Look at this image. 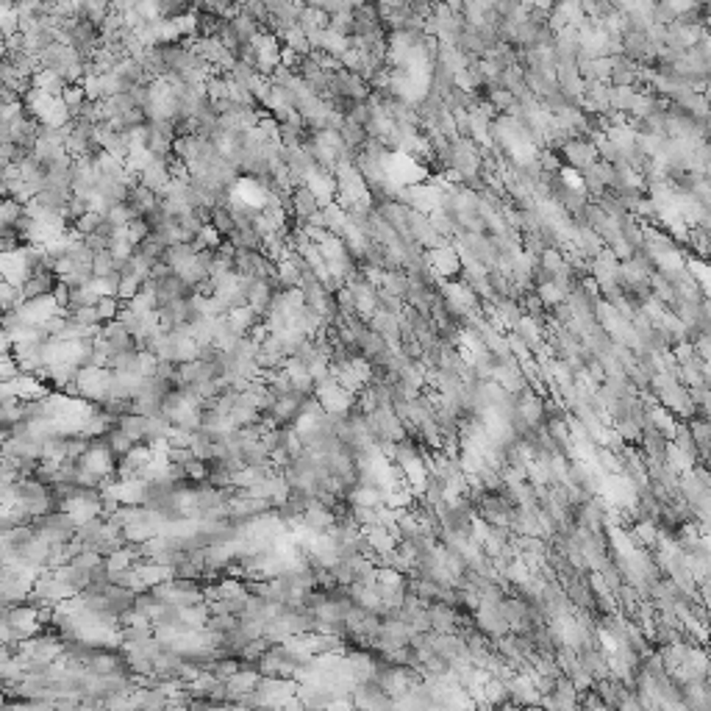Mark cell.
Wrapping results in <instances>:
<instances>
[{
  "mask_svg": "<svg viewBox=\"0 0 711 711\" xmlns=\"http://www.w3.org/2000/svg\"><path fill=\"white\" fill-rule=\"evenodd\" d=\"M258 681H261V675L256 672V667H242V670H236L231 678H226L223 684H226V692H228V706H236L239 697L256 692Z\"/></svg>",
  "mask_w": 711,
  "mask_h": 711,
  "instance_id": "1",
  "label": "cell"
},
{
  "mask_svg": "<svg viewBox=\"0 0 711 711\" xmlns=\"http://www.w3.org/2000/svg\"><path fill=\"white\" fill-rule=\"evenodd\" d=\"M117 428L126 433L133 445H142V442H145V431H148V417L128 414L123 420H117Z\"/></svg>",
  "mask_w": 711,
  "mask_h": 711,
  "instance_id": "2",
  "label": "cell"
},
{
  "mask_svg": "<svg viewBox=\"0 0 711 711\" xmlns=\"http://www.w3.org/2000/svg\"><path fill=\"white\" fill-rule=\"evenodd\" d=\"M208 617H211V611L206 603L201 606H189V609H181V622L189 628V631H203L206 622H208Z\"/></svg>",
  "mask_w": 711,
  "mask_h": 711,
  "instance_id": "3",
  "label": "cell"
},
{
  "mask_svg": "<svg viewBox=\"0 0 711 711\" xmlns=\"http://www.w3.org/2000/svg\"><path fill=\"white\" fill-rule=\"evenodd\" d=\"M120 267H123V264H117L109 251H101V253H95V258H92V276H95V278H109V276L117 273Z\"/></svg>",
  "mask_w": 711,
  "mask_h": 711,
  "instance_id": "4",
  "label": "cell"
},
{
  "mask_svg": "<svg viewBox=\"0 0 711 711\" xmlns=\"http://www.w3.org/2000/svg\"><path fill=\"white\" fill-rule=\"evenodd\" d=\"M101 220H103L101 214H98V211H92V208H89V211H86V214H84V217H78L76 223H73V226H70V231H73V233H78V236H81V239H84V236H92V233H95V231H98V223H101Z\"/></svg>",
  "mask_w": 711,
  "mask_h": 711,
  "instance_id": "5",
  "label": "cell"
},
{
  "mask_svg": "<svg viewBox=\"0 0 711 711\" xmlns=\"http://www.w3.org/2000/svg\"><path fill=\"white\" fill-rule=\"evenodd\" d=\"M95 308H98V317H101V323L106 326V323H114V320H117V311H120V301H117V298H101Z\"/></svg>",
  "mask_w": 711,
  "mask_h": 711,
  "instance_id": "6",
  "label": "cell"
},
{
  "mask_svg": "<svg viewBox=\"0 0 711 711\" xmlns=\"http://www.w3.org/2000/svg\"><path fill=\"white\" fill-rule=\"evenodd\" d=\"M14 378H20V367H17L14 356L11 353L0 356V383H9L14 381Z\"/></svg>",
  "mask_w": 711,
  "mask_h": 711,
  "instance_id": "7",
  "label": "cell"
},
{
  "mask_svg": "<svg viewBox=\"0 0 711 711\" xmlns=\"http://www.w3.org/2000/svg\"><path fill=\"white\" fill-rule=\"evenodd\" d=\"M517 711H542V706H520Z\"/></svg>",
  "mask_w": 711,
  "mask_h": 711,
  "instance_id": "8",
  "label": "cell"
},
{
  "mask_svg": "<svg viewBox=\"0 0 711 711\" xmlns=\"http://www.w3.org/2000/svg\"><path fill=\"white\" fill-rule=\"evenodd\" d=\"M0 689H3V681H0Z\"/></svg>",
  "mask_w": 711,
  "mask_h": 711,
  "instance_id": "9",
  "label": "cell"
}]
</instances>
